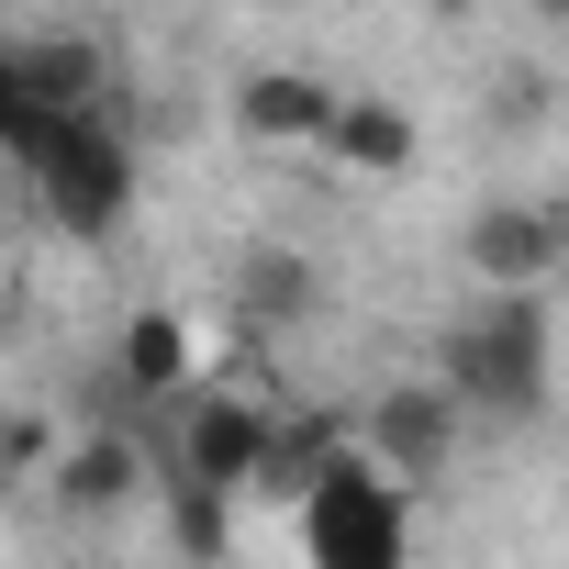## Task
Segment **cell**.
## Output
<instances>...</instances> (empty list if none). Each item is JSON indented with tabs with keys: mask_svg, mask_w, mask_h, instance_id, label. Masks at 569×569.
<instances>
[{
	"mask_svg": "<svg viewBox=\"0 0 569 569\" xmlns=\"http://www.w3.org/2000/svg\"><path fill=\"white\" fill-rule=\"evenodd\" d=\"M12 480H23V458H12V436H0V491H12Z\"/></svg>",
	"mask_w": 569,
	"mask_h": 569,
	"instance_id": "5bb4252c",
	"label": "cell"
},
{
	"mask_svg": "<svg viewBox=\"0 0 569 569\" xmlns=\"http://www.w3.org/2000/svg\"><path fill=\"white\" fill-rule=\"evenodd\" d=\"M23 179H34V201L68 223V234H112L123 223V201H134V146L101 123V112H57L34 146H23Z\"/></svg>",
	"mask_w": 569,
	"mask_h": 569,
	"instance_id": "3957f363",
	"label": "cell"
},
{
	"mask_svg": "<svg viewBox=\"0 0 569 569\" xmlns=\"http://www.w3.org/2000/svg\"><path fill=\"white\" fill-rule=\"evenodd\" d=\"M336 112H347V90L313 79V68H257V79H234V134L268 146V157H325Z\"/></svg>",
	"mask_w": 569,
	"mask_h": 569,
	"instance_id": "52a82bcc",
	"label": "cell"
},
{
	"mask_svg": "<svg viewBox=\"0 0 569 569\" xmlns=\"http://www.w3.org/2000/svg\"><path fill=\"white\" fill-rule=\"evenodd\" d=\"M168 536H179L190 558H212V547L234 536V491H223V480H179V469H168Z\"/></svg>",
	"mask_w": 569,
	"mask_h": 569,
	"instance_id": "4fadbf2b",
	"label": "cell"
},
{
	"mask_svg": "<svg viewBox=\"0 0 569 569\" xmlns=\"http://www.w3.org/2000/svg\"><path fill=\"white\" fill-rule=\"evenodd\" d=\"M302 547L325 569H391L413 547V480L380 469L369 447H336L313 480H302Z\"/></svg>",
	"mask_w": 569,
	"mask_h": 569,
	"instance_id": "7a4b0ae2",
	"label": "cell"
},
{
	"mask_svg": "<svg viewBox=\"0 0 569 569\" xmlns=\"http://www.w3.org/2000/svg\"><path fill=\"white\" fill-rule=\"evenodd\" d=\"M458 268L480 291H547L569 268V201H480L458 234Z\"/></svg>",
	"mask_w": 569,
	"mask_h": 569,
	"instance_id": "277c9868",
	"label": "cell"
},
{
	"mask_svg": "<svg viewBox=\"0 0 569 569\" xmlns=\"http://www.w3.org/2000/svg\"><path fill=\"white\" fill-rule=\"evenodd\" d=\"M436 380L469 402V413H547V380H558V325H547V302L536 291H480L458 325H447V347H436Z\"/></svg>",
	"mask_w": 569,
	"mask_h": 569,
	"instance_id": "6da1fadb",
	"label": "cell"
},
{
	"mask_svg": "<svg viewBox=\"0 0 569 569\" xmlns=\"http://www.w3.org/2000/svg\"><path fill=\"white\" fill-rule=\"evenodd\" d=\"M325 157H336V168H358V179H402L425 146H413V112H402V101H369V90H358V101L336 112Z\"/></svg>",
	"mask_w": 569,
	"mask_h": 569,
	"instance_id": "8fae6325",
	"label": "cell"
},
{
	"mask_svg": "<svg viewBox=\"0 0 569 569\" xmlns=\"http://www.w3.org/2000/svg\"><path fill=\"white\" fill-rule=\"evenodd\" d=\"M223 302H234V325L279 336V325H302V313L325 302V268H313L302 246H246V257H234V279H223Z\"/></svg>",
	"mask_w": 569,
	"mask_h": 569,
	"instance_id": "ba28073f",
	"label": "cell"
},
{
	"mask_svg": "<svg viewBox=\"0 0 569 569\" xmlns=\"http://www.w3.org/2000/svg\"><path fill=\"white\" fill-rule=\"evenodd\" d=\"M57 491H68L79 513H112V502L146 491V447H134V436H90V447L57 458Z\"/></svg>",
	"mask_w": 569,
	"mask_h": 569,
	"instance_id": "7c38bea8",
	"label": "cell"
},
{
	"mask_svg": "<svg viewBox=\"0 0 569 569\" xmlns=\"http://www.w3.org/2000/svg\"><path fill=\"white\" fill-rule=\"evenodd\" d=\"M536 12H547V23H558V34H569V0H536Z\"/></svg>",
	"mask_w": 569,
	"mask_h": 569,
	"instance_id": "9a60e30c",
	"label": "cell"
},
{
	"mask_svg": "<svg viewBox=\"0 0 569 569\" xmlns=\"http://www.w3.org/2000/svg\"><path fill=\"white\" fill-rule=\"evenodd\" d=\"M190 380H201V336H190L179 313H134L123 347H112V391H134V402H179Z\"/></svg>",
	"mask_w": 569,
	"mask_h": 569,
	"instance_id": "9c48e42d",
	"label": "cell"
},
{
	"mask_svg": "<svg viewBox=\"0 0 569 569\" xmlns=\"http://www.w3.org/2000/svg\"><path fill=\"white\" fill-rule=\"evenodd\" d=\"M458 436H469V402H458L447 380H402V391H380L369 425H358V447H369L380 469H402V480H436V469L458 458Z\"/></svg>",
	"mask_w": 569,
	"mask_h": 569,
	"instance_id": "8992f818",
	"label": "cell"
},
{
	"mask_svg": "<svg viewBox=\"0 0 569 569\" xmlns=\"http://www.w3.org/2000/svg\"><path fill=\"white\" fill-rule=\"evenodd\" d=\"M12 68H23V90H34L46 123L57 112H101V46L90 34H34V46H12Z\"/></svg>",
	"mask_w": 569,
	"mask_h": 569,
	"instance_id": "30bf717a",
	"label": "cell"
},
{
	"mask_svg": "<svg viewBox=\"0 0 569 569\" xmlns=\"http://www.w3.org/2000/svg\"><path fill=\"white\" fill-rule=\"evenodd\" d=\"M268 413L246 402V391H179V436H168V469L179 480H223V491H246V480H268Z\"/></svg>",
	"mask_w": 569,
	"mask_h": 569,
	"instance_id": "5b68a950",
	"label": "cell"
}]
</instances>
